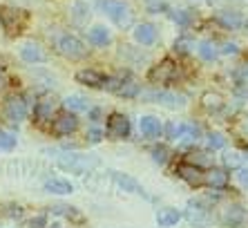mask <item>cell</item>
Returning <instances> with one entry per match:
<instances>
[{
    "mask_svg": "<svg viewBox=\"0 0 248 228\" xmlns=\"http://www.w3.org/2000/svg\"><path fill=\"white\" fill-rule=\"evenodd\" d=\"M58 51L65 58H69V61H78V58H83L87 54L85 45L78 38H74V36H63V38L58 40Z\"/></svg>",
    "mask_w": 248,
    "mask_h": 228,
    "instance_id": "obj_5",
    "label": "cell"
},
{
    "mask_svg": "<svg viewBox=\"0 0 248 228\" xmlns=\"http://www.w3.org/2000/svg\"><path fill=\"white\" fill-rule=\"evenodd\" d=\"M130 134V121L123 114H112L108 119V137L110 139H125Z\"/></svg>",
    "mask_w": 248,
    "mask_h": 228,
    "instance_id": "obj_8",
    "label": "cell"
},
{
    "mask_svg": "<svg viewBox=\"0 0 248 228\" xmlns=\"http://www.w3.org/2000/svg\"><path fill=\"white\" fill-rule=\"evenodd\" d=\"M172 20L174 23H179V25H190L192 20H195V14L188 12V9H181V12L172 14Z\"/></svg>",
    "mask_w": 248,
    "mask_h": 228,
    "instance_id": "obj_29",
    "label": "cell"
},
{
    "mask_svg": "<svg viewBox=\"0 0 248 228\" xmlns=\"http://www.w3.org/2000/svg\"><path fill=\"white\" fill-rule=\"evenodd\" d=\"M54 110H56V98L54 97H43L41 101L36 103V110H34V116L38 123H45V121L52 119Z\"/></svg>",
    "mask_w": 248,
    "mask_h": 228,
    "instance_id": "obj_10",
    "label": "cell"
},
{
    "mask_svg": "<svg viewBox=\"0 0 248 228\" xmlns=\"http://www.w3.org/2000/svg\"><path fill=\"white\" fill-rule=\"evenodd\" d=\"M152 98L159 103H163L166 108H181L186 103V98L181 97V94H174V92H156V94H152Z\"/></svg>",
    "mask_w": 248,
    "mask_h": 228,
    "instance_id": "obj_17",
    "label": "cell"
},
{
    "mask_svg": "<svg viewBox=\"0 0 248 228\" xmlns=\"http://www.w3.org/2000/svg\"><path fill=\"white\" fill-rule=\"evenodd\" d=\"M105 87L110 92H116L121 97H137L139 94V85L134 83L132 79L127 76H119V79H108L105 81Z\"/></svg>",
    "mask_w": 248,
    "mask_h": 228,
    "instance_id": "obj_7",
    "label": "cell"
},
{
    "mask_svg": "<svg viewBox=\"0 0 248 228\" xmlns=\"http://www.w3.org/2000/svg\"><path fill=\"white\" fill-rule=\"evenodd\" d=\"M199 126H195V123H184V141L186 143H197V139H199Z\"/></svg>",
    "mask_w": 248,
    "mask_h": 228,
    "instance_id": "obj_27",
    "label": "cell"
},
{
    "mask_svg": "<svg viewBox=\"0 0 248 228\" xmlns=\"http://www.w3.org/2000/svg\"><path fill=\"white\" fill-rule=\"evenodd\" d=\"M58 168L65 172H72V175H87V172L96 168L98 159L94 154H63L58 157Z\"/></svg>",
    "mask_w": 248,
    "mask_h": 228,
    "instance_id": "obj_1",
    "label": "cell"
},
{
    "mask_svg": "<svg viewBox=\"0 0 248 228\" xmlns=\"http://www.w3.org/2000/svg\"><path fill=\"white\" fill-rule=\"evenodd\" d=\"M224 54H237V45H235V43H226V45H224Z\"/></svg>",
    "mask_w": 248,
    "mask_h": 228,
    "instance_id": "obj_36",
    "label": "cell"
},
{
    "mask_svg": "<svg viewBox=\"0 0 248 228\" xmlns=\"http://www.w3.org/2000/svg\"><path fill=\"white\" fill-rule=\"evenodd\" d=\"M65 108H67V112L69 110L72 112H87L90 110V101L85 97H81V94H72V97L65 98Z\"/></svg>",
    "mask_w": 248,
    "mask_h": 228,
    "instance_id": "obj_23",
    "label": "cell"
},
{
    "mask_svg": "<svg viewBox=\"0 0 248 228\" xmlns=\"http://www.w3.org/2000/svg\"><path fill=\"white\" fill-rule=\"evenodd\" d=\"M5 81H7V76H5V72H2V67H0V87L5 85Z\"/></svg>",
    "mask_w": 248,
    "mask_h": 228,
    "instance_id": "obj_39",
    "label": "cell"
},
{
    "mask_svg": "<svg viewBox=\"0 0 248 228\" xmlns=\"http://www.w3.org/2000/svg\"><path fill=\"white\" fill-rule=\"evenodd\" d=\"M174 74H177V65H174V61L163 58L161 63L155 65V67L150 69L148 79H150V83H155V85H168V83L174 79Z\"/></svg>",
    "mask_w": 248,
    "mask_h": 228,
    "instance_id": "obj_4",
    "label": "cell"
},
{
    "mask_svg": "<svg viewBox=\"0 0 248 228\" xmlns=\"http://www.w3.org/2000/svg\"><path fill=\"white\" fill-rule=\"evenodd\" d=\"M45 193H52V195H69L74 193V186L65 179H47L45 181Z\"/></svg>",
    "mask_w": 248,
    "mask_h": 228,
    "instance_id": "obj_19",
    "label": "cell"
},
{
    "mask_svg": "<svg viewBox=\"0 0 248 228\" xmlns=\"http://www.w3.org/2000/svg\"><path fill=\"white\" fill-rule=\"evenodd\" d=\"M206 143H208V148L210 150H219V148H224L226 139H224V134H219V132H210Z\"/></svg>",
    "mask_w": 248,
    "mask_h": 228,
    "instance_id": "obj_28",
    "label": "cell"
},
{
    "mask_svg": "<svg viewBox=\"0 0 248 228\" xmlns=\"http://www.w3.org/2000/svg\"><path fill=\"white\" fill-rule=\"evenodd\" d=\"M14 146H16V139L12 137V134H9V132H2L0 130V148H14Z\"/></svg>",
    "mask_w": 248,
    "mask_h": 228,
    "instance_id": "obj_33",
    "label": "cell"
},
{
    "mask_svg": "<svg viewBox=\"0 0 248 228\" xmlns=\"http://www.w3.org/2000/svg\"><path fill=\"white\" fill-rule=\"evenodd\" d=\"M237 76H239V79H242L244 83H248V65H244V67L239 69V72H237Z\"/></svg>",
    "mask_w": 248,
    "mask_h": 228,
    "instance_id": "obj_37",
    "label": "cell"
},
{
    "mask_svg": "<svg viewBox=\"0 0 248 228\" xmlns=\"http://www.w3.org/2000/svg\"><path fill=\"white\" fill-rule=\"evenodd\" d=\"M52 128H54V132H56L58 137H65V134H69V132H74L76 128H78V119H76L72 112H63L54 119Z\"/></svg>",
    "mask_w": 248,
    "mask_h": 228,
    "instance_id": "obj_9",
    "label": "cell"
},
{
    "mask_svg": "<svg viewBox=\"0 0 248 228\" xmlns=\"http://www.w3.org/2000/svg\"><path fill=\"white\" fill-rule=\"evenodd\" d=\"M168 148H163V146H156L155 150H152V159L156 161V163H166L168 161Z\"/></svg>",
    "mask_w": 248,
    "mask_h": 228,
    "instance_id": "obj_31",
    "label": "cell"
},
{
    "mask_svg": "<svg viewBox=\"0 0 248 228\" xmlns=\"http://www.w3.org/2000/svg\"><path fill=\"white\" fill-rule=\"evenodd\" d=\"M87 139H90L92 143H98L101 139H103V132L98 130V128H90V130H87Z\"/></svg>",
    "mask_w": 248,
    "mask_h": 228,
    "instance_id": "obj_35",
    "label": "cell"
},
{
    "mask_svg": "<svg viewBox=\"0 0 248 228\" xmlns=\"http://www.w3.org/2000/svg\"><path fill=\"white\" fill-rule=\"evenodd\" d=\"M192 47H195V43H192L190 38H179L174 43V49L179 51V54H190Z\"/></svg>",
    "mask_w": 248,
    "mask_h": 228,
    "instance_id": "obj_30",
    "label": "cell"
},
{
    "mask_svg": "<svg viewBox=\"0 0 248 228\" xmlns=\"http://www.w3.org/2000/svg\"><path fill=\"white\" fill-rule=\"evenodd\" d=\"M217 20H219L224 27H239V25H242V16L237 12H219L217 14Z\"/></svg>",
    "mask_w": 248,
    "mask_h": 228,
    "instance_id": "obj_25",
    "label": "cell"
},
{
    "mask_svg": "<svg viewBox=\"0 0 248 228\" xmlns=\"http://www.w3.org/2000/svg\"><path fill=\"white\" fill-rule=\"evenodd\" d=\"M76 81L83 83V85H90V87H105V74L96 72V69H81L76 74Z\"/></svg>",
    "mask_w": 248,
    "mask_h": 228,
    "instance_id": "obj_12",
    "label": "cell"
},
{
    "mask_svg": "<svg viewBox=\"0 0 248 228\" xmlns=\"http://www.w3.org/2000/svg\"><path fill=\"white\" fill-rule=\"evenodd\" d=\"M114 179H116V183L121 186L125 193H141V183L137 181V179H132L130 175H121V172H114Z\"/></svg>",
    "mask_w": 248,
    "mask_h": 228,
    "instance_id": "obj_24",
    "label": "cell"
},
{
    "mask_svg": "<svg viewBox=\"0 0 248 228\" xmlns=\"http://www.w3.org/2000/svg\"><path fill=\"white\" fill-rule=\"evenodd\" d=\"M139 130L148 139H159L163 128H161V121L156 119V116H143V119L139 121Z\"/></svg>",
    "mask_w": 248,
    "mask_h": 228,
    "instance_id": "obj_11",
    "label": "cell"
},
{
    "mask_svg": "<svg viewBox=\"0 0 248 228\" xmlns=\"http://www.w3.org/2000/svg\"><path fill=\"white\" fill-rule=\"evenodd\" d=\"M199 56L203 61H215L217 58V45H215L213 40H203L202 45H199Z\"/></svg>",
    "mask_w": 248,
    "mask_h": 228,
    "instance_id": "obj_26",
    "label": "cell"
},
{
    "mask_svg": "<svg viewBox=\"0 0 248 228\" xmlns=\"http://www.w3.org/2000/svg\"><path fill=\"white\" fill-rule=\"evenodd\" d=\"M186 217H188V222L190 224H206L208 211L202 206V201H190V204H188V212H186Z\"/></svg>",
    "mask_w": 248,
    "mask_h": 228,
    "instance_id": "obj_18",
    "label": "cell"
},
{
    "mask_svg": "<svg viewBox=\"0 0 248 228\" xmlns=\"http://www.w3.org/2000/svg\"><path fill=\"white\" fill-rule=\"evenodd\" d=\"M244 217H246V212H244L242 206H239V204H232V206H228V208L221 212V222H224L226 226L235 228V226H239V224L244 222Z\"/></svg>",
    "mask_w": 248,
    "mask_h": 228,
    "instance_id": "obj_13",
    "label": "cell"
},
{
    "mask_svg": "<svg viewBox=\"0 0 248 228\" xmlns=\"http://www.w3.org/2000/svg\"><path fill=\"white\" fill-rule=\"evenodd\" d=\"M101 9H103L119 27H127V25L132 23V14H130V7H127L125 2H119V0H101Z\"/></svg>",
    "mask_w": 248,
    "mask_h": 228,
    "instance_id": "obj_2",
    "label": "cell"
},
{
    "mask_svg": "<svg viewBox=\"0 0 248 228\" xmlns=\"http://www.w3.org/2000/svg\"><path fill=\"white\" fill-rule=\"evenodd\" d=\"M134 38H137V43H141V45H152L156 40V27L150 23H141L134 29Z\"/></svg>",
    "mask_w": 248,
    "mask_h": 228,
    "instance_id": "obj_15",
    "label": "cell"
},
{
    "mask_svg": "<svg viewBox=\"0 0 248 228\" xmlns=\"http://www.w3.org/2000/svg\"><path fill=\"white\" fill-rule=\"evenodd\" d=\"M2 114H5L7 121H12V123H20V121L27 116V103L20 94H12V97L5 101L2 105Z\"/></svg>",
    "mask_w": 248,
    "mask_h": 228,
    "instance_id": "obj_3",
    "label": "cell"
},
{
    "mask_svg": "<svg viewBox=\"0 0 248 228\" xmlns=\"http://www.w3.org/2000/svg\"><path fill=\"white\" fill-rule=\"evenodd\" d=\"M202 103L208 112H219V110L224 108V97L217 94V92H206L202 97Z\"/></svg>",
    "mask_w": 248,
    "mask_h": 228,
    "instance_id": "obj_22",
    "label": "cell"
},
{
    "mask_svg": "<svg viewBox=\"0 0 248 228\" xmlns=\"http://www.w3.org/2000/svg\"><path fill=\"white\" fill-rule=\"evenodd\" d=\"M87 38H90V43L92 45H96V47H105L108 43H110V32L105 27H92L90 32H87Z\"/></svg>",
    "mask_w": 248,
    "mask_h": 228,
    "instance_id": "obj_21",
    "label": "cell"
},
{
    "mask_svg": "<svg viewBox=\"0 0 248 228\" xmlns=\"http://www.w3.org/2000/svg\"><path fill=\"white\" fill-rule=\"evenodd\" d=\"M177 175H179L186 183H190L192 188H199V186H203V183H206V172H203L199 165L179 163V165H177Z\"/></svg>",
    "mask_w": 248,
    "mask_h": 228,
    "instance_id": "obj_6",
    "label": "cell"
},
{
    "mask_svg": "<svg viewBox=\"0 0 248 228\" xmlns=\"http://www.w3.org/2000/svg\"><path fill=\"white\" fill-rule=\"evenodd\" d=\"M179 219H181V212L177 211V208H163V211H159V215H156V224L163 228L174 226Z\"/></svg>",
    "mask_w": 248,
    "mask_h": 228,
    "instance_id": "obj_20",
    "label": "cell"
},
{
    "mask_svg": "<svg viewBox=\"0 0 248 228\" xmlns=\"http://www.w3.org/2000/svg\"><path fill=\"white\" fill-rule=\"evenodd\" d=\"M239 181H242L244 186H248V168H244V170H239Z\"/></svg>",
    "mask_w": 248,
    "mask_h": 228,
    "instance_id": "obj_38",
    "label": "cell"
},
{
    "mask_svg": "<svg viewBox=\"0 0 248 228\" xmlns=\"http://www.w3.org/2000/svg\"><path fill=\"white\" fill-rule=\"evenodd\" d=\"M224 163H226V168H237V165H239V157H237L235 152H228L224 157Z\"/></svg>",
    "mask_w": 248,
    "mask_h": 228,
    "instance_id": "obj_34",
    "label": "cell"
},
{
    "mask_svg": "<svg viewBox=\"0 0 248 228\" xmlns=\"http://www.w3.org/2000/svg\"><path fill=\"white\" fill-rule=\"evenodd\" d=\"M206 183L210 188H217V190H224L228 186V172L221 170V168H210L206 172Z\"/></svg>",
    "mask_w": 248,
    "mask_h": 228,
    "instance_id": "obj_14",
    "label": "cell"
},
{
    "mask_svg": "<svg viewBox=\"0 0 248 228\" xmlns=\"http://www.w3.org/2000/svg\"><path fill=\"white\" fill-rule=\"evenodd\" d=\"M20 56H23L27 63H41V61H45V51L41 49L38 43H25V45L20 47Z\"/></svg>",
    "mask_w": 248,
    "mask_h": 228,
    "instance_id": "obj_16",
    "label": "cell"
},
{
    "mask_svg": "<svg viewBox=\"0 0 248 228\" xmlns=\"http://www.w3.org/2000/svg\"><path fill=\"white\" fill-rule=\"evenodd\" d=\"M168 137L170 139L184 137V123H170V126H168Z\"/></svg>",
    "mask_w": 248,
    "mask_h": 228,
    "instance_id": "obj_32",
    "label": "cell"
}]
</instances>
